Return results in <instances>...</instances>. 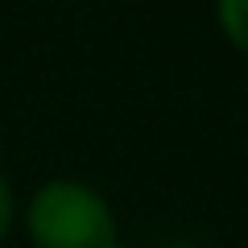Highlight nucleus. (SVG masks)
I'll return each instance as SVG.
<instances>
[{"label":"nucleus","mask_w":248,"mask_h":248,"mask_svg":"<svg viewBox=\"0 0 248 248\" xmlns=\"http://www.w3.org/2000/svg\"><path fill=\"white\" fill-rule=\"evenodd\" d=\"M17 232L29 248H128L116 207L83 178H46L21 203Z\"/></svg>","instance_id":"1"},{"label":"nucleus","mask_w":248,"mask_h":248,"mask_svg":"<svg viewBox=\"0 0 248 248\" xmlns=\"http://www.w3.org/2000/svg\"><path fill=\"white\" fill-rule=\"evenodd\" d=\"M215 21L228 46L248 54V0H215Z\"/></svg>","instance_id":"2"},{"label":"nucleus","mask_w":248,"mask_h":248,"mask_svg":"<svg viewBox=\"0 0 248 248\" xmlns=\"http://www.w3.org/2000/svg\"><path fill=\"white\" fill-rule=\"evenodd\" d=\"M17 223H21V199H17V190H13L9 174L0 170V248L13 240Z\"/></svg>","instance_id":"3"}]
</instances>
